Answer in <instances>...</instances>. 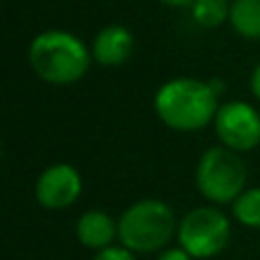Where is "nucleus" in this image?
Instances as JSON below:
<instances>
[{
  "label": "nucleus",
  "instance_id": "obj_13",
  "mask_svg": "<svg viewBox=\"0 0 260 260\" xmlns=\"http://www.w3.org/2000/svg\"><path fill=\"white\" fill-rule=\"evenodd\" d=\"M94 260H135V256L126 247H108V249L96 253Z\"/></svg>",
  "mask_w": 260,
  "mask_h": 260
},
{
  "label": "nucleus",
  "instance_id": "obj_16",
  "mask_svg": "<svg viewBox=\"0 0 260 260\" xmlns=\"http://www.w3.org/2000/svg\"><path fill=\"white\" fill-rule=\"evenodd\" d=\"M165 5H171V7H192L197 0H162Z\"/></svg>",
  "mask_w": 260,
  "mask_h": 260
},
{
  "label": "nucleus",
  "instance_id": "obj_5",
  "mask_svg": "<svg viewBox=\"0 0 260 260\" xmlns=\"http://www.w3.org/2000/svg\"><path fill=\"white\" fill-rule=\"evenodd\" d=\"M176 235L192 258H212L231 242V221L217 208H194L183 217Z\"/></svg>",
  "mask_w": 260,
  "mask_h": 260
},
{
  "label": "nucleus",
  "instance_id": "obj_12",
  "mask_svg": "<svg viewBox=\"0 0 260 260\" xmlns=\"http://www.w3.org/2000/svg\"><path fill=\"white\" fill-rule=\"evenodd\" d=\"M233 217L247 229H260V187L244 189L235 199Z\"/></svg>",
  "mask_w": 260,
  "mask_h": 260
},
{
  "label": "nucleus",
  "instance_id": "obj_2",
  "mask_svg": "<svg viewBox=\"0 0 260 260\" xmlns=\"http://www.w3.org/2000/svg\"><path fill=\"white\" fill-rule=\"evenodd\" d=\"M30 67L44 82L50 85H73L89 69L91 53L80 37L67 30H48L32 39Z\"/></svg>",
  "mask_w": 260,
  "mask_h": 260
},
{
  "label": "nucleus",
  "instance_id": "obj_11",
  "mask_svg": "<svg viewBox=\"0 0 260 260\" xmlns=\"http://www.w3.org/2000/svg\"><path fill=\"white\" fill-rule=\"evenodd\" d=\"M231 3L229 0H197L192 5V18L201 27H219L229 21Z\"/></svg>",
  "mask_w": 260,
  "mask_h": 260
},
{
  "label": "nucleus",
  "instance_id": "obj_6",
  "mask_svg": "<svg viewBox=\"0 0 260 260\" xmlns=\"http://www.w3.org/2000/svg\"><path fill=\"white\" fill-rule=\"evenodd\" d=\"M215 130L226 148L235 153L251 151L260 144V114L253 105L233 101L219 108L215 117Z\"/></svg>",
  "mask_w": 260,
  "mask_h": 260
},
{
  "label": "nucleus",
  "instance_id": "obj_1",
  "mask_svg": "<svg viewBox=\"0 0 260 260\" xmlns=\"http://www.w3.org/2000/svg\"><path fill=\"white\" fill-rule=\"evenodd\" d=\"M217 91L210 82L194 78H174L157 89L153 99L155 114L167 128L178 133H197L208 123H215L219 112Z\"/></svg>",
  "mask_w": 260,
  "mask_h": 260
},
{
  "label": "nucleus",
  "instance_id": "obj_9",
  "mask_svg": "<svg viewBox=\"0 0 260 260\" xmlns=\"http://www.w3.org/2000/svg\"><path fill=\"white\" fill-rule=\"evenodd\" d=\"M76 235L85 249L103 251L112 247L114 238H119V221H114L105 210H87L78 219Z\"/></svg>",
  "mask_w": 260,
  "mask_h": 260
},
{
  "label": "nucleus",
  "instance_id": "obj_4",
  "mask_svg": "<svg viewBox=\"0 0 260 260\" xmlns=\"http://www.w3.org/2000/svg\"><path fill=\"white\" fill-rule=\"evenodd\" d=\"M247 185L242 157L226 146H212L197 165V187L212 203H233Z\"/></svg>",
  "mask_w": 260,
  "mask_h": 260
},
{
  "label": "nucleus",
  "instance_id": "obj_10",
  "mask_svg": "<svg viewBox=\"0 0 260 260\" xmlns=\"http://www.w3.org/2000/svg\"><path fill=\"white\" fill-rule=\"evenodd\" d=\"M229 23L244 39H260V0H233Z\"/></svg>",
  "mask_w": 260,
  "mask_h": 260
},
{
  "label": "nucleus",
  "instance_id": "obj_8",
  "mask_svg": "<svg viewBox=\"0 0 260 260\" xmlns=\"http://www.w3.org/2000/svg\"><path fill=\"white\" fill-rule=\"evenodd\" d=\"M135 41L128 27L123 25H108L96 35L91 46V57L103 67H121L133 55Z\"/></svg>",
  "mask_w": 260,
  "mask_h": 260
},
{
  "label": "nucleus",
  "instance_id": "obj_15",
  "mask_svg": "<svg viewBox=\"0 0 260 260\" xmlns=\"http://www.w3.org/2000/svg\"><path fill=\"white\" fill-rule=\"evenodd\" d=\"M251 91H253V96L260 101V64L253 69V73H251Z\"/></svg>",
  "mask_w": 260,
  "mask_h": 260
},
{
  "label": "nucleus",
  "instance_id": "obj_3",
  "mask_svg": "<svg viewBox=\"0 0 260 260\" xmlns=\"http://www.w3.org/2000/svg\"><path fill=\"white\" fill-rule=\"evenodd\" d=\"M174 233H178L174 210L157 199L133 203L119 217V240L133 253L160 251L171 242Z\"/></svg>",
  "mask_w": 260,
  "mask_h": 260
},
{
  "label": "nucleus",
  "instance_id": "obj_14",
  "mask_svg": "<svg viewBox=\"0 0 260 260\" xmlns=\"http://www.w3.org/2000/svg\"><path fill=\"white\" fill-rule=\"evenodd\" d=\"M157 260H194V258L183 247H174V249H165Z\"/></svg>",
  "mask_w": 260,
  "mask_h": 260
},
{
  "label": "nucleus",
  "instance_id": "obj_7",
  "mask_svg": "<svg viewBox=\"0 0 260 260\" xmlns=\"http://www.w3.org/2000/svg\"><path fill=\"white\" fill-rule=\"evenodd\" d=\"M80 194H82V178L76 167L67 165V162L50 165L39 176L35 187L37 201L46 210H64V208L73 206L80 199Z\"/></svg>",
  "mask_w": 260,
  "mask_h": 260
}]
</instances>
